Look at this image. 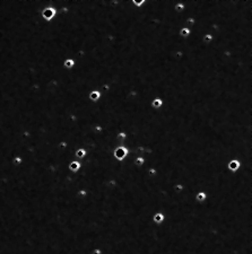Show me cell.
Segmentation results:
<instances>
[{"label":"cell","instance_id":"obj_19","mask_svg":"<svg viewBox=\"0 0 252 254\" xmlns=\"http://www.w3.org/2000/svg\"><path fill=\"white\" fill-rule=\"evenodd\" d=\"M195 25H196V18H193V17H189V18H187V21H186V26H187V27L192 28Z\"/></svg>","mask_w":252,"mask_h":254},{"label":"cell","instance_id":"obj_5","mask_svg":"<svg viewBox=\"0 0 252 254\" xmlns=\"http://www.w3.org/2000/svg\"><path fill=\"white\" fill-rule=\"evenodd\" d=\"M151 221L155 225H162L165 221V215L163 212H161V211H157L151 216Z\"/></svg>","mask_w":252,"mask_h":254},{"label":"cell","instance_id":"obj_10","mask_svg":"<svg viewBox=\"0 0 252 254\" xmlns=\"http://www.w3.org/2000/svg\"><path fill=\"white\" fill-rule=\"evenodd\" d=\"M75 65H76V62L72 58H66L62 62V65L66 70H72L75 68Z\"/></svg>","mask_w":252,"mask_h":254},{"label":"cell","instance_id":"obj_21","mask_svg":"<svg viewBox=\"0 0 252 254\" xmlns=\"http://www.w3.org/2000/svg\"><path fill=\"white\" fill-rule=\"evenodd\" d=\"M102 131H103V127H101L100 124H95V125H93V132L94 133L100 134Z\"/></svg>","mask_w":252,"mask_h":254},{"label":"cell","instance_id":"obj_16","mask_svg":"<svg viewBox=\"0 0 252 254\" xmlns=\"http://www.w3.org/2000/svg\"><path fill=\"white\" fill-rule=\"evenodd\" d=\"M23 162H24V158H23L22 156H19V155H16L13 157V159H11V164L14 165V166H19V165H22Z\"/></svg>","mask_w":252,"mask_h":254},{"label":"cell","instance_id":"obj_3","mask_svg":"<svg viewBox=\"0 0 252 254\" xmlns=\"http://www.w3.org/2000/svg\"><path fill=\"white\" fill-rule=\"evenodd\" d=\"M226 167L227 169L230 171L231 173H236L241 169L242 167V163L238 159V158H233V159H230L226 164Z\"/></svg>","mask_w":252,"mask_h":254},{"label":"cell","instance_id":"obj_20","mask_svg":"<svg viewBox=\"0 0 252 254\" xmlns=\"http://www.w3.org/2000/svg\"><path fill=\"white\" fill-rule=\"evenodd\" d=\"M173 57H174V59L175 60H181V59L183 58V52H182V50H175L174 52H173Z\"/></svg>","mask_w":252,"mask_h":254},{"label":"cell","instance_id":"obj_8","mask_svg":"<svg viewBox=\"0 0 252 254\" xmlns=\"http://www.w3.org/2000/svg\"><path fill=\"white\" fill-rule=\"evenodd\" d=\"M163 104H164L163 98L159 97V96H156L151 101V107L153 110H159L163 107Z\"/></svg>","mask_w":252,"mask_h":254},{"label":"cell","instance_id":"obj_2","mask_svg":"<svg viewBox=\"0 0 252 254\" xmlns=\"http://www.w3.org/2000/svg\"><path fill=\"white\" fill-rule=\"evenodd\" d=\"M129 148L126 144H122V145L116 146L114 149H113V152H112V156L116 162H123L128 157L129 155Z\"/></svg>","mask_w":252,"mask_h":254},{"label":"cell","instance_id":"obj_1","mask_svg":"<svg viewBox=\"0 0 252 254\" xmlns=\"http://www.w3.org/2000/svg\"><path fill=\"white\" fill-rule=\"evenodd\" d=\"M57 15H58L57 7L52 4V1H50V4H49L48 6H45V7L42 8L40 16H41V18H42L45 23H51L56 17H57Z\"/></svg>","mask_w":252,"mask_h":254},{"label":"cell","instance_id":"obj_7","mask_svg":"<svg viewBox=\"0 0 252 254\" xmlns=\"http://www.w3.org/2000/svg\"><path fill=\"white\" fill-rule=\"evenodd\" d=\"M74 156H75V158L77 160H81L85 159L87 156V150L84 148V147H79V148H77L75 152H74Z\"/></svg>","mask_w":252,"mask_h":254},{"label":"cell","instance_id":"obj_15","mask_svg":"<svg viewBox=\"0 0 252 254\" xmlns=\"http://www.w3.org/2000/svg\"><path fill=\"white\" fill-rule=\"evenodd\" d=\"M214 40V35L211 33H206L202 35V43L203 44H210Z\"/></svg>","mask_w":252,"mask_h":254},{"label":"cell","instance_id":"obj_6","mask_svg":"<svg viewBox=\"0 0 252 254\" xmlns=\"http://www.w3.org/2000/svg\"><path fill=\"white\" fill-rule=\"evenodd\" d=\"M102 98V93L99 89H92L88 93V100L92 103H97Z\"/></svg>","mask_w":252,"mask_h":254},{"label":"cell","instance_id":"obj_17","mask_svg":"<svg viewBox=\"0 0 252 254\" xmlns=\"http://www.w3.org/2000/svg\"><path fill=\"white\" fill-rule=\"evenodd\" d=\"M131 4L135 8H143L146 5V0H131Z\"/></svg>","mask_w":252,"mask_h":254},{"label":"cell","instance_id":"obj_18","mask_svg":"<svg viewBox=\"0 0 252 254\" xmlns=\"http://www.w3.org/2000/svg\"><path fill=\"white\" fill-rule=\"evenodd\" d=\"M186 190V186H184V184H182V183H176L174 186H173V191L175 192V193H181V192H183Z\"/></svg>","mask_w":252,"mask_h":254},{"label":"cell","instance_id":"obj_9","mask_svg":"<svg viewBox=\"0 0 252 254\" xmlns=\"http://www.w3.org/2000/svg\"><path fill=\"white\" fill-rule=\"evenodd\" d=\"M208 199V194L205 191H198L195 194V201L198 203H205Z\"/></svg>","mask_w":252,"mask_h":254},{"label":"cell","instance_id":"obj_11","mask_svg":"<svg viewBox=\"0 0 252 254\" xmlns=\"http://www.w3.org/2000/svg\"><path fill=\"white\" fill-rule=\"evenodd\" d=\"M173 10H174L175 13H178V14L183 13V11L186 10V5H184V2H183V1H176L175 5L173 6Z\"/></svg>","mask_w":252,"mask_h":254},{"label":"cell","instance_id":"obj_12","mask_svg":"<svg viewBox=\"0 0 252 254\" xmlns=\"http://www.w3.org/2000/svg\"><path fill=\"white\" fill-rule=\"evenodd\" d=\"M128 138V134H127V132L126 131H119L118 133H116V136H115V139H116V141L118 142H120V144H124L126 142V140Z\"/></svg>","mask_w":252,"mask_h":254},{"label":"cell","instance_id":"obj_13","mask_svg":"<svg viewBox=\"0 0 252 254\" xmlns=\"http://www.w3.org/2000/svg\"><path fill=\"white\" fill-rule=\"evenodd\" d=\"M190 34H191V29L189 28V27H187V26H183V27L179 31V35H180V37H182V38H188V37L190 36Z\"/></svg>","mask_w":252,"mask_h":254},{"label":"cell","instance_id":"obj_14","mask_svg":"<svg viewBox=\"0 0 252 254\" xmlns=\"http://www.w3.org/2000/svg\"><path fill=\"white\" fill-rule=\"evenodd\" d=\"M133 164L136 165V167H143L146 164V159H145L144 156H137L133 159Z\"/></svg>","mask_w":252,"mask_h":254},{"label":"cell","instance_id":"obj_4","mask_svg":"<svg viewBox=\"0 0 252 254\" xmlns=\"http://www.w3.org/2000/svg\"><path fill=\"white\" fill-rule=\"evenodd\" d=\"M68 171L70 172V173H78L80 171V168H81V162L80 160H77V159H72L70 160L69 163H68Z\"/></svg>","mask_w":252,"mask_h":254}]
</instances>
